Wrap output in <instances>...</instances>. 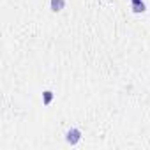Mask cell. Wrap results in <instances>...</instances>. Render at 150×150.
Wrapping results in <instances>:
<instances>
[{
  "label": "cell",
  "instance_id": "7a4b0ae2",
  "mask_svg": "<svg viewBox=\"0 0 150 150\" xmlns=\"http://www.w3.org/2000/svg\"><path fill=\"white\" fill-rule=\"evenodd\" d=\"M50 7L53 13H60L65 7V0H50Z\"/></svg>",
  "mask_w": 150,
  "mask_h": 150
},
{
  "label": "cell",
  "instance_id": "277c9868",
  "mask_svg": "<svg viewBox=\"0 0 150 150\" xmlns=\"http://www.w3.org/2000/svg\"><path fill=\"white\" fill-rule=\"evenodd\" d=\"M53 97H55V94H53L51 90H44V92H42V104H44V106H50L51 101H53Z\"/></svg>",
  "mask_w": 150,
  "mask_h": 150
},
{
  "label": "cell",
  "instance_id": "6da1fadb",
  "mask_svg": "<svg viewBox=\"0 0 150 150\" xmlns=\"http://www.w3.org/2000/svg\"><path fill=\"white\" fill-rule=\"evenodd\" d=\"M80 139H81V131H80L78 127H72V129H69V131L65 132V141H67L69 145H76Z\"/></svg>",
  "mask_w": 150,
  "mask_h": 150
},
{
  "label": "cell",
  "instance_id": "3957f363",
  "mask_svg": "<svg viewBox=\"0 0 150 150\" xmlns=\"http://www.w3.org/2000/svg\"><path fill=\"white\" fill-rule=\"evenodd\" d=\"M131 6H132V13L139 14V13H145V4H143V0H131Z\"/></svg>",
  "mask_w": 150,
  "mask_h": 150
}]
</instances>
